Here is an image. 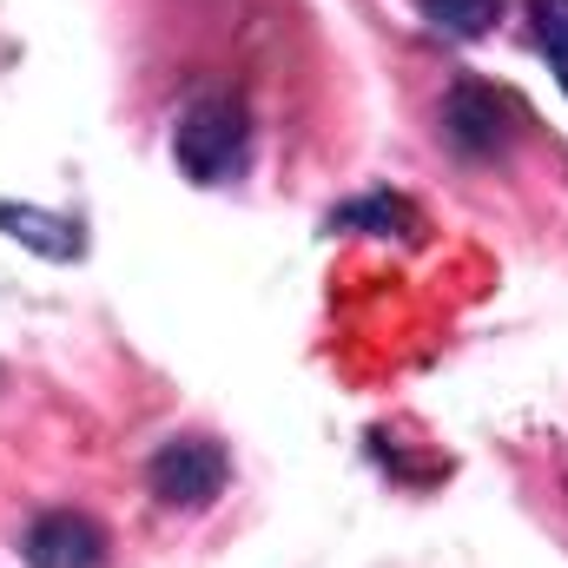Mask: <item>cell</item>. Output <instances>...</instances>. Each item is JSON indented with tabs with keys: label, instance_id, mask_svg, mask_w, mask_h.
<instances>
[{
	"label": "cell",
	"instance_id": "6da1fadb",
	"mask_svg": "<svg viewBox=\"0 0 568 568\" xmlns=\"http://www.w3.org/2000/svg\"><path fill=\"white\" fill-rule=\"evenodd\" d=\"M172 159L192 185H232L252 165V113L239 93H199L179 126H172Z\"/></svg>",
	"mask_w": 568,
	"mask_h": 568
},
{
	"label": "cell",
	"instance_id": "277c9868",
	"mask_svg": "<svg viewBox=\"0 0 568 568\" xmlns=\"http://www.w3.org/2000/svg\"><path fill=\"white\" fill-rule=\"evenodd\" d=\"M113 542L87 509H47L27 536H20V562L27 568H106Z\"/></svg>",
	"mask_w": 568,
	"mask_h": 568
},
{
	"label": "cell",
	"instance_id": "8992f818",
	"mask_svg": "<svg viewBox=\"0 0 568 568\" xmlns=\"http://www.w3.org/2000/svg\"><path fill=\"white\" fill-rule=\"evenodd\" d=\"M331 232H377V239H417L424 232V219H417V205L410 199H397V192H371V199H351V205H337L331 212Z\"/></svg>",
	"mask_w": 568,
	"mask_h": 568
},
{
	"label": "cell",
	"instance_id": "3957f363",
	"mask_svg": "<svg viewBox=\"0 0 568 568\" xmlns=\"http://www.w3.org/2000/svg\"><path fill=\"white\" fill-rule=\"evenodd\" d=\"M443 140L456 159H496L516 140V106L483 80H456L443 100Z\"/></svg>",
	"mask_w": 568,
	"mask_h": 568
},
{
	"label": "cell",
	"instance_id": "7a4b0ae2",
	"mask_svg": "<svg viewBox=\"0 0 568 568\" xmlns=\"http://www.w3.org/2000/svg\"><path fill=\"white\" fill-rule=\"evenodd\" d=\"M225 476H232L225 443H219V436H199V429L165 436V443L152 449V463H145V483H152V496H159L165 509H212L219 489H225Z\"/></svg>",
	"mask_w": 568,
	"mask_h": 568
},
{
	"label": "cell",
	"instance_id": "ba28073f",
	"mask_svg": "<svg viewBox=\"0 0 568 568\" xmlns=\"http://www.w3.org/2000/svg\"><path fill=\"white\" fill-rule=\"evenodd\" d=\"M529 20H536V47L549 53V67L568 93V0H529Z\"/></svg>",
	"mask_w": 568,
	"mask_h": 568
},
{
	"label": "cell",
	"instance_id": "5b68a950",
	"mask_svg": "<svg viewBox=\"0 0 568 568\" xmlns=\"http://www.w3.org/2000/svg\"><path fill=\"white\" fill-rule=\"evenodd\" d=\"M0 232H7V239H20V245H33L40 258H60V265L87 252V239H80V219L40 212V205H0Z\"/></svg>",
	"mask_w": 568,
	"mask_h": 568
},
{
	"label": "cell",
	"instance_id": "52a82bcc",
	"mask_svg": "<svg viewBox=\"0 0 568 568\" xmlns=\"http://www.w3.org/2000/svg\"><path fill=\"white\" fill-rule=\"evenodd\" d=\"M417 13L443 40H483L503 20V0H417Z\"/></svg>",
	"mask_w": 568,
	"mask_h": 568
}]
</instances>
